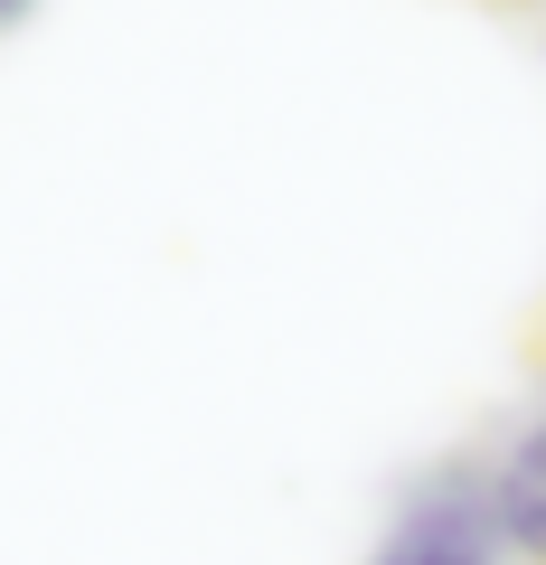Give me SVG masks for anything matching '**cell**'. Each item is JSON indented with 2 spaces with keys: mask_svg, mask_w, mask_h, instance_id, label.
I'll return each instance as SVG.
<instances>
[{
  "mask_svg": "<svg viewBox=\"0 0 546 565\" xmlns=\"http://www.w3.org/2000/svg\"><path fill=\"white\" fill-rule=\"evenodd\" d=\"M367 565H508L500 527H490V462L481 452H452V462L415 471L386 537L367 546Z\"/></svg>",
  "mask_w": 546,
  "mask_h": 565,
  "instance_id": "cell-1",
  "label": "cell"
},
{
  "mask_svg": "<svg viewBox=\"0 0 546 565\" xmlns=\"http://www.w3.org/2000/svg\"><path fill=\"white\" fill-rule=\"evenodd\" d=\"M490 527L508 556L546 565V424H527L508 452H490Z\"/></svg>",
  "mask_w": 546,
  "mask_h": 565,
  "instance_id": "cell-2",
  "label": "cell"
},
{
  "mask_svg": "<svg viewBox=\"0 0 546 565\" xmlns=\"http://www.w3.org/2000/svg\"><path fill=\"white\" fill-rule=\"evenodd\" d=\"M29 10H39V0H0V29H20V20H29Z\"/></svg>",
  "mask_w": 546,
  "mask_h": 565,
  "instance_id": "cell-3",
  "label": "cell"
}]
</instances>
